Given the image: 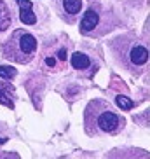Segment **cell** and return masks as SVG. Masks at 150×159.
Listing matches in <instances>:
<instances>
[{
	"label": "cell",
	"instance_id": "obj_1",
	"mask_svg": "<svg viewBox=\"0 0 150 159\" xmlns=\"http://www.w3.org/2000/svg\"><path fill=\"white\" fill-rule=\"evenodd\" d=\"M126 128V119L105 100H91L84 110V129L89 136H113Z\"/></svg>",
	"mask_w": 150,
	"mask_h": 159
},
{
	"label": "cell",
	"instance_id": "obj_2",
	"mask_svg": "<svg viewBox=\"0 0 150 159\" xmlns=\"http://www.w3.org/2000/svg\"><path fill=\"white\" fill-rule=\"evenodd\" d=\"M110 51L117 65L131 75H141L148 63V47L135 33H122L110 42Z\"/></svg>",
	"mask_w": 150,
	"mask_h": 159
},
{
	"label": "cell",
	"instance_id": "obj_3",
	"mask_svg": "<svg viewBox=\"0 0 150 159\" xmlns=\"http://www.w3.org/2000/svg\"><path fill=\"white\" fill-rule=\"evenodd\" d=\"M121 26V18L113 9L103 4H91L80 19L79 32L86 37H105L107 33Z\"/></svg>",
	"mask_w": 150,
	"mask_h": 159
},
{
	"label": "cell",
	"instance_id": "obj_4",
	"mask_svg": "<svg viewBox=\"0 0 150 159\" xmlns=\"http://www.w3.org/2000/svg\"><path fill=\"white\" fill-rule=\"evenodd\" d=\"M35 52H37V40L32 33L23 28L14 30L11 37L2 44V56L19 65L30 63L35 58Z\"/></svg>",
	"mask_w": 150,
	"mask_h": 159
},
{
	"label": "cell",
	"instance_id": "obj_5",
	"mask_svg": "<svg viewBox=\"0 0 150 159\" xmlns=\"http://www.w3.org/2000/svg\"><path fill=\"white\" fill-rule=\"evenodd\" d=\"M51 4L56 11V14L65 23H70V25H73L80 18L82 9H84L82 0H51Z\"/></svg>",
	"mask_w": 150,
	"mask_h": 159
},
{
	"label": "cell",
	"instance_id": "obj_6",
	"mask_svg": "<svg viewBox=\"0 0 150 159\" xmlns=\"http://www.w3.org/2000/svg\"><path fill=\"white\" fill-rule=\"evenodd\" d=\"M68 63V47L61 42L51 44V47H47L44 52V65L51 70H61L63 66Z\"/></svg>",
	"mask_w": 150,
	"mask_h": 159
},
{
	"label": "cell",
	"instance_id": "obj_7",
	"mask_svg": "<svg viewBox=\"0 0 150 159\" xmlns=\"http://www.w3.org/2000/svg\"><path fill=\"white\" fill-rule=\"evenodd\" d=\"M68 58H70L72 66H73L77 72H82L86 77H93L99 68V65H96V63L91 60L89 54H86V52H82V51L72 52V56H68Z\"/></svg>",
	"mask_w": 150,
	"mask_h": 159
},
{
	"label": "cell",
	"instance_id": "obj_8",
	"mask_svg": "<svg viewBox=\"0 0 150 159\" xmlns=\"http://www.w3.org/2000/svg\"><path fill=\"white\" fill-rule=\"evenodd\" d=\"M19 5V19L23 25H35L37 16L33 12V4L30 0H16Z\"/></svg>",
	"mask_w": 150,
	"mask_h": 159
},
{
	"label": "cell",
	"instance_id": "obj_9",
	"mask_svg": "<svg viewBox=\"0 0 150 159\" xmlns=\"http://www.w3.org/2000/svg\"><path fill=\"white\" fill-rule=\"evenodd\" d=\"M11 26V14L5 7L4 0H0V32H4Z\"/></svg>",
	"mask_w": 150,
	"mask_h": 159
},
{
	"label": "cell",
	"instance_id": "obj_10",
	"mask_svg": "<svg viewBox=\"0 0 150 159\" xmlns=\"http://www.w3.org/2000/svg\"><path fill=\"white\" fill-rule=\"evenodd\" d=\"M11 96H12V89H11L9 86L4 88V86L0 84V103H4V105H7L9 108H12L14 107V103H12Z\"/></svg>",
	"mask_w": 150,
	"mask_h": 159
},
{
	"label": "cell",
	"instance_id": "obj_11",
	"mask_svg": "<svg viewBox=\"0 0 150 159\" xmlns=\"http://www.w3.org/2000/svg\"><path fill=\"white\" fill-rule=\"evenodd\" d=\"M18 70H16L14 66H9V65H0V79L4 80H11L14 79Z\"/></svg>",
	"mask_w": 150,
	"mask_h": 159
},
{
	"label": "cell",
	"instance_id": "obj_12",
	"mask_svg": "<svg viewBox=\"0 0 150 159\" xmlns=\"http://www.w3.org/2000/svg\"><path fill=\"white\" fill-rule=\"evenodd\" d=\"M115 103H117L119 108H122V110H131L135 107V103L127 98V96H124V94H117L115 96Z\"/></svg>",
	"mask_w": 150,
	"mask_h": 159
},
{
	"label": "cell",
	"instance_id": "obj_13",
	"mask_svg": "<svg viewBox=\"0 0 150 159\" xmlns=\"http://www.w3.org/2000/svg\"><path fill=\"white\" fill-rule=\"evenodd\" d=\"M119 2L129 5V7H141V5L147 4V0H119Z\"/></svg>",
	"mask_w": 150,
	"mask_h": 159
},
{
	"label": "cell",
	"instance_id": "obj_14",
	"mask_svg": "<svg viewBox=\"0 0 150 159\" xmlns=\"http://www.w3.org/2000/svg\"><path fill=\"white\" fill-rule=\"evenodd\" d=\"M91 2H93V0H91Z\"/></svg>",
	"mask_w": 150,
	"mask_h": 159
}]
</instances>
